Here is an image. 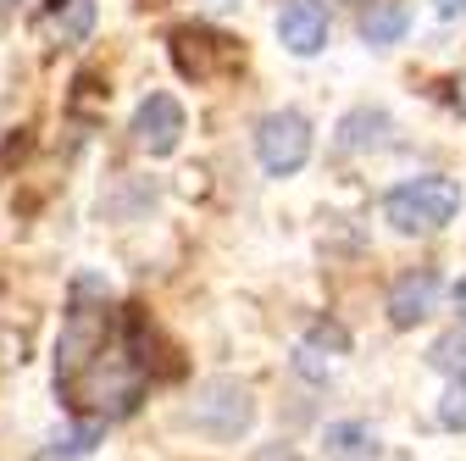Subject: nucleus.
I'll use <instances>...</instances> for the list:
<instances>
[{
    "mask_svg": "<svg viewBox=\"0 0 466 461\" xmlns=\"http://www.w3.org/2000/svg\"><path fill=\"white\" fill-rule=\"evenodd\" d=\"M6 12H17V0H0V17H6Z\"/></svg>",
    "mask_w": 466,
    "mask_h": 461,
    "instance_id": "nucleus-16",
    "label": "nucleus"
},
{
    "mask_svg": "<svg viewBox=\"0 0 466 461\" xmlns=\"http://www.w3.org/2000/svg\"><path fill=\"white\" fill-rule=\"evenodd\" d=\"M278 45L289 56H317L328 45V6L322 0H283L278 6Z\"/></svg>",
    "mask_w": 466,
    "mask_h": 461,
    "instance_id": "nucleus-6",
    "label": "nucleus"
},
{
    "mask_svg": "<svg viewBox=\"0 0 466 461\" xmlns=\"http://www.w3.org/2000/svg\"><path fill=\"white\" fill-rule=\"evenodd\" d=\"M389 111L383 106H356L350 118L339 123V150H378L389 139Z\"/></svg>",
    "mask_w": 466,
    "mask_h": 461,
    "instance_id": "nucleus-8",
    "label": "nucleus"
},
{
    "mask_svg": "<svg viewBox=\"0 0 466 461\" xmlns=\"http://www.w3.org/2000/svg\"><path fill=\"white\" fill-rule=\"evenodd\" d=\"M128 134H134L139 150H150V156H172V150H178V139H184V106L172 100V95H161V89L145 95V100L134 106Z\"/></svg>",
    "mask_w": 466,
    "mask_h": 461,
    "instance_id": "nucleus-4",
    "label": "nucleus"
},
{
    "mask_svg": "<svg viewBox=\"0 0 466 461\" xmlns=\"http://www.w3.org/2000/svg\"><path fill=\"white\" fill-rule=\"evenodd\" d=\"M466 206V190L444 172H422V179H405L383 195V222L394 234H439L450 228Z\"/></svg>",
    "mask_w": 466,
    "mask_h": 461,
    "instance_id": "nucleus-1",
    "label": "nucleus"
},
{
    "mask_svg": "<svg viewBox=\"0 0 466 461\" xmlns=\"http://www.w3.org/2000/svg\"><path fill=\"white\" fill-rule=\"evenodd\" d=\"M184 423H189V428H200V434H211V439H239V434L256 423V400H250V389H245V384H233V378H211V384H200V389H195Z\"/></svg>",
    "mask_w": 466,
    "mask_h": 461,
    "instance_id": "nucleus-2",
    "label": "nucleus"
},
{
    "mask_svg": "<svg viewBox=\"0 0 466 461\" xmlns=\"http://www.w3.org/2000/svg\"><path fill=\"white\" fill-rule=\"evenodd\" d=\"M322 445H328V461H378L383 456V439L372 423H328Z\"/></svg>",
    "mask_w": 466,
    "mask_h": 461,
    "instance_id": "nucleus-7",
    "label": "nucleus"
},
{
    "mask_svg": "<svg viewBox=\"0 0 466 461\" xmlns=\"http://www.w3.org/2000/svg\"><path fill=\"white\" fill-rule=\"evenodd\" d=\"M405 28H411V6H405V0H372L361 12V39L367 45H394Z\"/></svg>",
    "mask_w": 466,
    "mask_h": 461,
    "instance_id": "nucleus-9",
    "label": "nucleus"
},
{
    "mask_svg": "<svg viewBox=\"0 0 466 461\" xmlns=\"http://www.w3.org/2000/svg\"><path fill=\"white\" fill-rule=\"evenodd\" d=\"M95 439H100V423H78V428H67V434H56V456H89L95 450Z\"/></svg>",
    "mask_w": 466,
    "mask_h": 461,
    "instance_id": "nucleus-12",
    "label": "nucleus"
},
{
    "mask_svg": "<svg viewBox=\"0 0 466 461\" xmlns=\"http://www.w3.org/2000/svg\"><path fill=\"white\" fill-rule=\"evenodd\" d=\"M439 423H444L450 434H466V373L450 378V389H444V400H439Z\"/></svg>",
    "mask_w": 466,
    "mask_h": 461,
    "instance_id": "nucleus-11",
    "label": "nucleus"
},
{
    "mask_svg": "<svg viewBox=\"0 0 466 461\" xmlns=\"http://www.w3.org/2000/svg\"><path fill=\"white\" fill-rule=\"evenodd\" d=\"M439 272L433 267H405L394 283H389V323L394 328H417V323H428L433 317V306H439Z\"/></svg>",
    "mask_w": 466,
    "mask_h": 461,
    "instance_id": "nucleus-5",
    "label": "nucleus"
},
{
    "mask_svg": "<svg viewBox=\"0 0 466 461\" xmlns=\"http://www.w3.org/2000/svg\"><path fill=\"white\" fill-rule=\"evenodd\" d=\"M433 12H439L444 23H455V17H466V0H433Z\"/></svg>",
    "mask_w": 466,
    "mask_h": 461,
    "instance_id": "nucleus-13",
    "label": "nucleus"
},
{
    "mask_svg": "<svg viewBox=\"0 0 466 461\" xmlns=\"http://www.w3.org/2000/svg\"><path fill=\"white\" fill-rule=\"evenodd\" d=\"M428 362L439 367V373H466V328H455V333H444V339H433V351H428Z\"/></svg>",
    "mask_w": 466,
    "mask_h": 461,
    "instance_id": "nucleus-10",
    "label": "nucleus"
},
{
    "mask_svg": "<svg viewBox=\"0 0 466 461\" xmlns=\"http://www.w3.org/2000/svg\"><path fill=\"white\" fill-rule=\"evenodd\" d=\"M450 106L466 118V73H461V78H450Z\"/></svg>",
    "mask_w": 466,
    "mask_h": 461,
    "instance_id": "nucleus-14",
    "label": "nucleus"
},
{
    "mask_svg": "<svg viewBox=\"0 0 466 461\" xmlns=\"http://www.w3.org/2000/svg\"><path fill=\"white\" fill-rule=\"evenodd\" d=\"M256 156H261V167L272 172V179H295V172L311 161V123H306V111H295V106L267 111V118L256 123Z\"/></svg>",
    "mask_w": 466,
    "mask_h": 461,
    "instance_id": "nucleus-3",
    "label": "nucleus"
},
{
    "mask_svg": "<svg viewBox=\"0 0 466 461\" xmlns=\"http://www.w3.org/2000/svg\"><path fill=\"white\" fill-rule=\"evenodd\" d=\"M450 301H455V317H461V328H466V278H455V290H450Z\"/></svg>",
    "mask_w": 466,
    "mask_h": 461,
    "instance_id": "nucleus-15",
    "label": "nucleus"
}]
</instances>
